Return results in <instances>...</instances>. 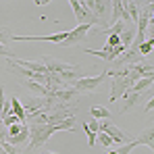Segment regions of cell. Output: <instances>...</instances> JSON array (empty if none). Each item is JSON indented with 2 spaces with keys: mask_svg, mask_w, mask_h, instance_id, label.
Wrapping results in <instances>:
<instances>
[{
  "mask_svg": "<svg viewBox=\"0 0 154 154\" xmlns=\"http://www.w3.org/2000/svg\"><path fill=\"white\" fill-rule=\"evenodd\" d=\"M81 6L92 13V17L98 21V27L104 25V19H108V11L112 8V2H102V0H81ZM108 25V23H106Z\"/></svg>",
  "mask_w": 154,
  "mask_h": 154,
  "instance_id": "cell-1",
  "label": "cell"
},
{
  "mask_svg": "<svg viewBox=\"0 0 154 154\" xmlns=\"http://www.w3.org/2000/svg\"><path fill=\"white\" fill-rule=\"evenodd\" d=\"M106 77H108V75H106V71H102L100 75H94V77H81V79H77L71 88H73L75 92H79V94H88V92H94Z\"/></svg>",
  "mask_w": 154,
  "mask_h": 154,
  "instance_id": "cell-2",
  "label": "cell"
},
{
  "mask_svg": "<svg viewBox=\"0 0 154 154\" xmlns=\"http://www.w3.org/2000/svg\"><path fill=\"white\" fill-rule=\"evenodd\" d=\"M98 131H102V133H106L110 140H112V144H127V142H131L127 137V133L125 131H121V129L117 127L112 121H100V127H98Z\"/></svg>",
  "mask_w": 154,
  "mask_h": 154,
  "instance_id": "cell-3",
  "label": "cell"
},
{
  "mask_svg": "<svg viewBox=\"0 0 154 154\" xmlns=\"http://www.w3.org/2000/svg\"><path fill=\"white\" fill-rule=\"evenodd\" d=\"M92 29V25H77L75 29H71V31H67V38H65V42H63V48H71V46H77V44H81V40L88 35V31Z\"/></svg>",
  "mask_w": 154,
  "mask_h": 154,
  "instance_id": "cell-4",
  "label": "cell"
},
{
  "mask_svg": "<svg viewBox=\"0 0 154 154\" xmlns=\"http://www.w3.org/2000/svg\"><path fill=\"white\" fill-rule=\"evenodd\" d=\"M67 38V31H58L52 35H13L15 42H54V44H63Z\"/></svg>",
  "mask_w": 154,
  "mask_h": 154,
  "instance_id": "cell-5",
  "label": "cell"
},
{
  "mask_svg": "<svg viewBox=\"0 0 154 154\" xmlns=\"http://www.w3.org/2000/svg\"><path fill=\"white\" fill-rule=\"evenodd\" d=\"M42 65L46 67L48 73H54V75H60V73H65V71H69V69L75 67V65L63 63V60H58V58H54V56H42Z\"/></svg>",
  "mask_w": 154,
  "mask_h": 154,
  "instance_id": "cell-6",
  "label": "cell"
},
{
  "mask_svg": "<svg viewBox=\"0 0 154 154\" xmlns=\"http://www.w3.org/2000/svg\"><path fill=\"white\" fill-rule=\"evenodd\" d=\"M27 142H29V125H27V123H23V127H21V131H19L17 135L6 137V144H8V146H23Z\"/></svg>",
  "mask_w": 154,
  "mask_h": 154,
  "instance_id": "cell-7",
  "label": "cell"
},
{
  "mask_svg": "<svg viewBox=\"0 0 154 154\" xmlns=\"http://www.w3.org/2000/svg\"><path fill=\"white\" fill-rule=\"evenodd\" d=\"M133 142H135L137 146H148V148H152L154 146V129H152V125H148Z\"/></svg>",
  "mask_w": 154,
  "mask_h": 154,
  "instance_id": "cell-8",
  "label": "cell"
},
{
  "mask_svg": "<svg viewBox=\"0 0 154 154\" xmlns=\"http://www.w3.org/2000/svg\"><path fill=\"white\" fill-rule=\"evenodd\" d=\"M23 85H25L27 90L35 96V98H46L48 96V88H44V85H40V83H35V81H29V79H23L21 81Z\"/></svg>",
  "mask_w": 154,
  "mask_h": 154,
  "instance_id": "cell-9",
  "label": "cell"
},
{
  "mask_svg": "<svg viewBox=\"0 0 154 154\" xmlns=\"http://www.w3.org/2000/svg\"><path fill=\"white\" fill-rule=\"evenodd\" d=\"M11 110H13V115H15V117H17V119H19V123H25V110H23V104L19 102V98H17V96H13V98H11Z\"/></svg>",
  "mask_w": 154,
  "mask_h": 154,
  "instance_id": "cell-10",
  "label": "cell"
},
{
  "mask_svg": "<svg viewBox=\"0 0 154 154\" xmlns=\"http://www.w3.org/2000/svg\"><path fill=\"white\" fill-rule=\"evenodd\" d=\"M90 115H92V119H96V121H110V117H112V112H110L108 108H104V106H92Z\"/></svg>",
  "mask_w": 154,
  "mask_h": 154,
  "instance_id": "cell-11",
  "label": "cell"
},
{
  "mask_svg": "<svg viewBox=\"0 0 154 154\" xmlns=\"http://www.w3.org/2000/svg\"><path fill=\"white\" fill-rule=\"evenodd\" d=\"M125 29H127V27H125V23H123V21H117V23H112V25L104 27V29L96 31V33H104V35H121Z\"/></svg>",
  "mask_w": 154,
  "mask_h": 154,
  "instance_id": "cell-12",
  "label": "cell"
},
{
  "mask_svg": "<svg viewBox=\"0 0 154 154\" xmlns=\"http://www.w3.org/2000/svg\"><path fill=\"white\" fill-rule=\"evenodd\" d=\"M125 4V8H127L129 13V19H131V23H137V2H123Z\"/></svg>",
  "mask_w": 154,
  "mask_h": 154,
  "instance_id": "cell-13",
  "label": "cell"
},
{
  "mask_svg": "<svg viewBox=\"0 0 154 154\" xmlns=\"http://www.w3.org/2000/svg\"><path fill=\"white\" fill-rule=\"evenodd\" d=\"M133 148H137V144L131 140V142H127V144H123L121 148H115V150H110L108 154H129L131 150H133Z\"/></svg>",
  "mask_w": 154,
  "mask_h": 154,
  "instance_id": "cell-14",
  "label": "cell"
},
{
  "mask_svg": "<svg viewBox=\"0 0 154 154\" xmlns=\"http://www.w3.org/2000/svg\"><path fill=\"white\" fill-rule=\"evenodd\" d=\"M152 46H154V40H152V38H150V40H146V42L137 48L140 56H142V58H144V56H150V54H152Z\"/></svg>",
  "mask_w": 154,
  "mask_h": 154,
  "instance_id": "cell-15",
  "label": "cell"
},
{
  "mask_svg": "<svg viewBox=\"0 0 154 154\" xmlns=\"http://www.w3.org/2000/svg\"><path fill=\"white\" fill-rule=\"evenodd\" d=\"M96 140H98V142L102 144L104 148H110V146H112V140H110V137H108L106 133H102V131H98V133H96Z\"/></svg>",
  "mask_w": 154,
  "mask_h": 154,
  "instance_id": "cell-16",
  "label": "cell"
},
{
  "mask_svg": "<svg viewBox=\"0 0 154 154\" xmlns=\"http://www.w3.org/2000/svg\"><path fill=\"white\" fill-rule=\"evenodd\" d=\"M81 127L85 129V133H88V144H90V148H92V146H96V133L88 129V123H81Z\"/></svg>",
  "mask_w": 154,
  "mask_h": 154,
  "instance_id": "cell-17",
  "label": "cell"
},
{
  "mask_svg": "<svg viewBox=\"0 0 154 154\" xmlns=\"http://www.w3.org/2000/svg\"><path fill=\"white\" fill-rule=\"evenodd\" d=\"M106 46H110V48H115V46H121V44H119V35H108V42H106Z\"/></svg>",
  "mask_w": 154,
  "mask_h": 154,
  "instance_id": "cell-18",
  "label": "cell"
},
{
  "mask_svg": "<svg viewBox=\"0 0 154 154\" xmlns=\"http://www.w3.org/2000/svg\"><path fill=\"white\" fill-rule=\"evenodd\" d=\"M98 127H100V121H96V119H92V121L88 123V129L94 131V133H98Z\"/></svg>",
  "mask_w": 154,
  "mask_h": 154,
  "instance_id": "cell-19",
  "label": "cell"
},
{
  "mask_svg": "<svg viewBox=\"0 0 154 154\" xmlns=\"http://www.w3.org/2000/svg\"><path fill=\"white\" fill-rule=\"evenodd\" d=\"M0 142H6V127L2 123V117H0Z\"/></svg>",
  "mask_w": 154,
  "mask_h": 154,
  "instance_id": "cell-20",
  "label": "cell"
},
{
  "mask_svg": "<svg viewBox=\"0 0 154 154\" xmlns=\"http://www.w3.org/2000/svg\"><path fill=\"white\" fill-rule=\"evenodd\" d=\"M0 56H4V58H13L11 50H6V46H2V44H0Z\"/></svg>",
  "mask_w": 154,
  "mask_h": 154,
  "instance_id": "cell-21",
  "label": "cell"
},
{
  "mask_svg": "<svg viewBox=\"0 0 154 154\" xmlns=\"http://www.w3.org/2000/svg\"><path fill=\"white\" fill-rule=\"evenodd\" d=\"M8 38H11L8 31H6V29H0V44H2V46H4V42H6Z\"/></svg>",
  "mask_w": 154,
  "mask_h": 154,
  "instance_id": "cell-22",
  "label": "cell"
},
{
  "mask_svg": "<svg viewBox=\"0 0 154 154\" xmlns=\"http://www.w3.org/2000/svg\"><path fill=\"white\" fill-rule=\"evenodd\" d=\"M152 108H154V100H152V98H150V100L146 102V112H150Z\"/></svg>",
  "mask_w": 154,
  "mask_h": 154,
  "instance_id": "cell-23",
  "label": "cell"
},
{
  "mask_svg": "<svg viewBox=\"0 0 154 154\" xmlns=\"http://www.w3.org/2000/svg\"><path fill=\"white\" fill-rule=\"evenodd\" d=\"M2 106H4V90L0 88V110H2Z\"/></svg>",
  "mask_w": 154,
  "mask_h": 154,
  "instance_id": "cell-24",
  "label": "cell"
}]
</instances>
